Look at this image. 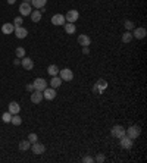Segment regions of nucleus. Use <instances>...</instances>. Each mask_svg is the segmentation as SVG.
Here are the masks:
<instances>
[{
    "label": "nucleus",
    "mask_w": 147,
    "mask_h": 163,
    "mask_svg": "<svg viewBox=\"0 0 147 163\" xmlns=\"http://www.w3.org/2000/svg\"><path fill=\"white\" fill-rule=\"evenodd\" d=\"M21 24H22V18H21V16H16L14 21V25L15 27H21Z\"/></svg>",
    "instance_id": "obj_31"
},
{
    "label": "nucleus",
    "mask_w": 147,
    "mask_h": 163,
    "mask_svg": "<svg viewBox=\"0 0 147 163\" xmlns=\"http://www.w3.org/2000/svg\"><path fill=\"white\" fill-rule=\"evenodd\" d=\"M31 3H33V6L35 7V9H41V7L46 6L47 0H31Z\"/></svg>",
    "instance_id": "obj_22"
},
{
    "label": "nucleus",
    "mask_w": 147,
    "mask_h": 163,
    "mask_svg": "<svg viewBox=\"0 0 147 163\" xmlns=\"http://www.w3.org/2000/svg\"><path fill=\"white\" fill-rule=\"evenodd\" d=\"M65 22H66V21H65V15L58 14V15H53V16H52V24H53V25H56V27L63 25Z\"/></svg>",
    "instance_id": "obj_13"
},
{
    "label": "nucleus",
    "mask_w": 147,
    "mask_h": 163,
    "mask_svg": "<svg viewBox=\"0 0 147 163\" xmlns=\"http://www.w3.org/2000/svg\"><path fill=\"white\" fill-rule=\"evenodd\" d=\"M14 31H15L14 24H9V22H7V24H3V25H2V33H3V34L9 35V34H12Z\"/></svg>",
    "instance_id": "obj_16"
},
{
    "label": "nucleus",
    "mask_w": 147,
    "mask_h": 163,
    "mask_svg": "<svg viewBox=\"0 0 147 163\" xmlns=\"http://www.w3.org/2000/svg\"><path fill=\"white\" fill-rule=\"evenodd\" d=\"M34 85V90H37V91H44L47 88V81L44 78H35L33 82Z\"/></svg>",
    "instance_id": "obj_4"
},
{
    "label": "nucleus",
    "mask_w": 147,
    "mask_h": 163,
    "mask_svg": "<svg viewBox=\"0 0 147 163\" xmlns=\"http://www.w3.org/2000/svg\"><path fill=\"white\" fill-rule=\"evenodd\" d=\"M77 40H78V43H80L82 47H88V46L91 44V38H90L87 34H80Z\"/></svg>",
    "instance_id": "obj_10"
},
{
    "label": "nucleus",
    "mask_w": 147,
    "mask_h": 163,
    "mask_svg": "<svg viewBox=\"0 0 147 163\" xmlns=\"http://www.w3.org/2000/svg\"><path fill=\"white\" fill-rule=\"evenodd\" d=\"M30 16H31V21H33V22H40L41 21V10H38V9H37V10H33Z\"/></svg>",
    "instance_id": "obj_21"
},
{
    "label": "nucleus",
    "mask_w": 147,
    "mask_h": 163,
    "mask_svg": "<svg viewBox=\"0 0 147 163\" xmlns=\"http://www.w3.org/2000/svg\"><path fill=\"white\" fill-rule=\"evenodd\" d=\"M41 100H43V91L34 90L33 94H31V102L35 103V104H38V103H41Z\"/></svg>",
    "instance_id": "obj_15"
},
{
    "label": "nucleus",
    "mask_w": 147,
    "mask_h": 163,
    "mask_svg": "<svg viewBox=\"0 0 147 163\" xmlns=\"http://www.w3.org/2000/svg\"><path fill=\"white\" fill-rule=\"evenodd\" d=\"M131 40H133V34H131L129 31H125V33L122 34V43H129Z\"/></svg>",
    "instance_id": "obj_25"
},
{
    "label": "nucleus",
    "mask_w": 147,
    "mask_h": 163,
    "mask_svg": "<svg viewBox=\"0 0 147 163\" xmlns=\"http://www.w3.org/2000/svg\"><path fill=\"white\" fill-rule=\"evenodd\" d=\"M94 160H96V162H99V163H101V162H105V160H106V157H105V154H97V157H96V159H94Z\"/></svg>",
    "instance_id": "obj_30"
},
{
    "label": "nucleus",
    "mask_w": 147,
    "mask_h": 163,
    "mask_svg": "<svg viewBox=\"0 0 147 163\" xmlns=\"http://www.w3.org/2000/svg\"><path fill=\"white\" fill-rule=\"evenodd\" d=\"M28 141H30V143H35V141H38V137H37V134L31 132V134L28 135Z\"/></svg>",
    "instance_id": "obj_29"
},
{
    "label": "nucleus",
    "mask_w": 147,
    "mask_h": 163,
    "mask_svg": "<svg viewBox=\"0 0 147 163\" xmlns=\"http://www.w3.org/2000/svg\"><path fill=\"white\" fill-rule=\"evenodd\" d=\"M19 12H21V15H22V16H30V15H31V12H33V7H31V5H30V3L24 2V3H21Z\"/></svg>",
    "instance_id": "obj_7"
},
{
    "label": "nucleus",
    "mask_w": 147,
    "mask_h": 163,
    "mask_svg": "<svg viewBox=\"0 0 147 163\" xmlns=\"http://www.w3.org/2000/svg\"><path fill=\"white\" fill-rule=\"evenodd\" d=\"M21 65H22V68L25 69V71H31V69L34 68V60L30 59V57H22Z\"/></svg>",
    "instance_id": "obj_14"
},
{
    "label": "nucleus",
    "mask_w": 147,
    "mask_h": 163,
    "mask_svg": "<svg viewBox=\"0 0 147 163\" xmlns=\"http://www.w3.org/2000/svg\"><path fill=\"white\" fill-rule=\"evenodd\" d=\"M62 80H60V76H58V75H56V76H52V81H50V87H52V88H59L60 85H62Z\"/></svg>",
    "instance_id": "obj_18"
},
{
    "label": "nucleus",
    "mask_w": 147,
    "mask_h": 163,
    "mask_svg": "<svg viewBox=\"0 0 147 163\" xmlns=\"http://www.w3.org/2000/svg\"><path fill=\"white\" fill-rule=\"evenodd\" d=\"M141 134V129L138 125H131L129 128L125 129V135L129 137L131 140H135V138H138Z\"/></svg>",
    "instance_id": "obj_1"
},
{
    "label": "nucleus",
    "mask_w": 147,
    "mask_h": 163,
    "mask_svg": "<svg viewBox=\"0 0 147 163\" xmlns=\"http://www.w3.org/2000/svg\"><path fill=\"white\" fill-rule=\"evenodd\" d=\"M78 18H80V12L75 10V9L68 10L66 15H65V21H66V22H71V24H75V22L78 21Z\"/></svg>",
    "instance_id": "obj_3"
},
{
    "label": "nucleus",
    "mask_w": 147,
    "mask_h": 163,
    "mask_svg": "<svg viewBox=\"0 0 147 163\" xmlns=\"http://www.w3.org/2000/svg\"><path fill=\"white\" fill-rule=\"evenodd\" d=\"M63 27H65V33H66V34H74V33L77 31L75 24H71V22H65Z\"/></svg>",
    "instance_id": "obj_19"
},
{
    "label": "nucleus",
    "mask_w": 147,
    "mask_h": 163,
    "mask_svg": "<svg viewBox=\"0 0 147 163\" xmlns=\"http://www.w3.org/2000/svg\"><path fill=\"white\" fill-rule=\"evenodd\" d=\"M43 99H46V100H53L56 99V88H46L43 91Z\"/></svg>",
    "instance_id": "obj_12"
},
{
    "label": "nucleus",
    "mask_w": 147,
    "mask_h": 163,
    "mask_svg": "<svg viewBox=\"0 0 147 163\" xmlns=\"http://www.w3.org/2000/svg\"><path fill=\"white\" fill-rule=\"evenodd\" d=\"M59 76H60V80H62V81L69 82V81H72V80H74V72L69 68L60 69V71H59Z\"/></svg>",
    "instance_id": "obj_2"
},
{
    "label": "nucleus",
    "mask_w": 147,
    "mask_h": 163,
    "mask_svg": "<svg viewBox=\"0 0 147 163\" xmlns=\"http://www.w3.org/2000/svg\"><path fill=\"white\" fill-rule=\"evenodd\" d=\"M133 38H137V40H143L144 37L147 35V29L143 27H138V28H134L133 29Z\"/></svg>",
    "instance_id": "obj_5"
},
{
    "label": "nucleus",
    "mask_w": 147,
    "mask_h": 163,
    "mask_svg": "<svg viewBox=\"0 0 147 163\" xmlns=\"http://www.w3.org/2000/svg\"><path fill=\"white\" fill-rule=\"evenodd\" d=\"M124 27H125V29H127V31H131V29H134V28H135V25H134V22L133 21H125V22H124Z\"/></svg>",
    "instance_id": "obj_28"
},
{
    "label": "nucleus",
    "mask_w": 147,
    "mask_h": 163,
    "mask_svg": "<svg viewBox=\"0 0 147 163\" xmlns=\"http://www.w3.org/2000/svg\"><path fill=\"white\" fill-rule=\"evenodd\" d=\"M25 2H27V3H30V2H31V0H25Z\"/></svg>",
    "instance_id": "obj_36"
},
{
    "label": "nucleus",
    "mask_w": 147,
    "mask_h": 163,
    "mask_svg": "<svg viewBox=\"0 0 147 163\" xmlns=\"http://www.w3.org/2000/svg\"><path fill=\"white\" fill-rule=\"evenodd\" d=\"M60 69L58 68V65H50L49 68H47V74L50 75V76H56V75L59 74Z\"/></svg>",
    "instance_id": "obj_20"
},
{
    "label": "nucleus",
    "mask_w": 147,
    "mask_h": 163,
    "mask_svg": "<svg viewBox=\"0 0 147 163\" xmlns=\"http://www.w3.org/2000/svg\"><path fill=\"white\" fill-rule=\"evenodd\" d=\"M110 134H112V137L119 140V138H122V137L125 135V128L122 125H115L113 128H112V131H110Z\"/></svg>",
    "instance_id": "obj_6"
},
{
    "label": "nucleus",
    "mask_w": 147,
    "mask_h": 163,
    "mask_svg": "<svg viewBox=\"0 0 147 163\" xmlns=\"http://www.w3.org/2000/svg\"><path fill=\"white\" fill-rule=\"evenodd\" d=\"M15 2H16V0H7V3H9V5H15Z\"/></svg>",
    "instance_id": "obj_35"
},
{
    "label": "nucleus",
    "mask_w": 147,
    "mask_h": 163,
    "mask_svg": "<svg viewBox=\"0 0 147 163\" xmlns=\"http://www.w3.org/2000/svg\"><path fill=\"white\" fill-rule=\"evenodd\" d=\"M82 53H84V54H88V53H90V49H88V47H84V49H82Z\"/></svg>",
    "instance_id": "obj_34"
},
{
    "label": "nucleus",
    "mask_w": 147,
    "mask_h": 163,
    "mask_svg": "<svg viewBox=\"0 0 147 163\" xmlns=\"http://www.w3.org/2000/svg\"><path fill=\"white\" fill-rule=\"evenodd\" d=\"M19 110H21L19 103H16V102H10V103H9V112H10L12 115H16V113H19Z\"/></svg>",
    "instance_id": "obj_17"
},
{
    "label": "nucleus",
    "mask_w": 147,
    "mask_h": 163,
    "mask_svg": "<svg viewBox=\"0 0 147 163\" xmlns=\"http://www.w3.org/2000/svg\"><path fill=\"white\" fill-rule=\"evenodd\" d=\"M44 151H46V146H44V144L38 143V141L33 143V153L34 154H43Z\"/></svg>",
    "instance_id": "obj_11"
},
{
    "label": "nucleus",
    "mask_w": 147,
    "mask_h": 163,
    "mask_svg": "<svg viewBox=\"0 0 147 163\" xmlns=\"http://www.w3.org/2000/svg\"><path fill=\"white\" fill-rule=\"evenodd\" d=\"M82 162L84 163H91V162H94V159L91 156H85V157H82Z\"/></svg>",
    "instance_id": "obj_32"
},
{
    "label": "nucleus",
    "mask_w": 147,
    "mask_h": 163,
    "mask_svg": "<svg viewBox=\"0 0 147 163\" xmlns=\"http://www.w3.org/2000/svg\"><path fill=\"white\" fill-rule=\"evenodd\" d=\"M31 149V143L28 141V140H24V141H21L19 143V150L22 151H27V150Z\"/></svg>",
    "instance_id": "obj_23"
},
{
    "label": "nucleus",
    "mask_w": 147,
    "mask_h": 163,
    "mask_svg": "<svg viewBox=\"0 0 147 163\" xmlns=\"http://www.w3.org/2000/svg\"><path fill=\"white\" fill-rule=\"evenodd\" d=\"M10 123H14V125H16V126H18V125H21V123H22V118H21V116L16 113V115L12 116V119H10Z\"/></svg>",
    "instance_id": "obj_24"
},
{
    "label": "nucleus",
    "mask_w": 147,
    "mask_h": 163,
    "mask_svg": "<svg viewBox=\"0 0 147 163\" xmlns=\"http://www.w3.org/2000/svg\"><path fill=\"white\" fill-rule=\"evenodd\" d=\"M15 53H16V57H18V59H22V57H25V49L24 47H16Z\"/></svg>",
    "instance_id": "obj_26"
},
{
    "label": "nucleus",
    "mask_w": 147,
    "mask_h": 163,
    "mask_svg": "<svg viewBox=\"0 0 147 163\" xmlns=\"http://www.w3.org/2000/svg\"><path fill=\"white\" fill-rule=\"evenodd\" d=\"M15 35H16V38H21V40H24L25 37L28 35V29L24 27H15Z\"/></svg>",
    "instance_id": "obj_9"
},
{
    "label": "nucleus",
    "mask_w": 147,
    "mask_h": 163,
    "mask_svg": "<svg viewBox=\"0 0 147 163\" xmlns=\"http://www.w3.org/2000/svg\"><path fill=\"white\" fill-rule=\"evenodd\" d=\"M10 119H12V113H10V112H5V113L2 115V121L5 123H9Z\"/></svg>",
    "instance_id": "obj_27"
},
{
    "label": "nucleus",
    "mask_w": 147,
    "mask_h": 163,
    "mask_svg": "<svg viewBox=\"0 0 147 163\" xmlns=\"http://www.w3.org/2000/svg\"><path fill=\"white\" fill-rule=\"evenodd\" d=\"M121 141H119V144H121V147H122V149H127V150H129L131 149V147H133V141L134 140H131V138H129V137H127V135H124L122 137V138H119Z\"/></svg>",
    "instance_id": "obj_8"
},
{
    "label": "nucleus",
    "mask_w": 147,
    "mask_h": 163,
    "mask_svg": "<svg viewBox=\"0 0 147 163\" xmlns=\"http://www.w3.org/2000/svg\"><path fill=\"white\" fill-rule=\"evenodd\" d=\"M25 88H27L28 91H33V90H34V85H33V84H28V85L25 87Z\"/></svg>",
    "instance_id": "obj_33"
}]
</instances>
